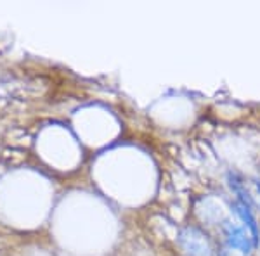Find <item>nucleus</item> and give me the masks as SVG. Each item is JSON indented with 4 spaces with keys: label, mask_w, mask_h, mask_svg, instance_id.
I'll return each instance as SVG.
<instances>
[{
    "label": "nucleus",
    "mask_w": 260,
    "mask_h": 256,
    "mask_svg": "<svg viewBox=\"0 0 260 256\" xmlns=\"http://www.w3.org/2000/svg\"><path fill=\"white\" fill-rule=\"evenodd\" d=\"M179 242L182 246V249L186 251L189 256H210L212 247L208 242L207 236L203 232H200L194 227H186V229L180 232Z\"/></svg>",
    "instance_id": "1"
},
{
    "label": "nucleus",
    "mask_w": 260,
    "mask_h": 256,
    "mask_svg": "<svg viewBox=\"0 0 260 256\" xmlns=\"http://www.w3.org/2000/svg\"><path fill=\"white\" fill-rule=\"evenodd\" d=\"M225 239H228V244L231 249H236L243 254H248L251 251V246H253L248 230L240 225L229 224L225 227Z\"/></svg>",
    "instance_id": "2"
},
{
    "label": "nucleus",
    "mask_w": 260,
    "mask_h": 256,
    "mask_svg": "<svg viewBox=\"0 0 260 256\" xmlns=\"http://www.w3.org/2000/svg\"><path fill=\"white\" fill-rule=\"evenodd\" d=\"M234 211L238 213V216L241 218L243 222H245V225L250 229L251 232V239H253V242L257 244L258 242V227H257V220H255V216L251 215V209L250 206H246L245 203H234Z\"/></svg>",
    "instance_id": "3"
}]
</instances>
